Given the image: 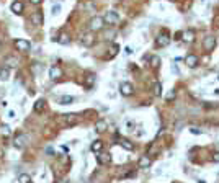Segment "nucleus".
I'll return each mask as SVG.
<instances>
[{
    "instance_id": "nucleus-37",
    "label": "nucleus",
    "mask_w": 219,
    "mask_h": 183,
    "mask_svg": "<svg viewBox=\"0 0 219 183\" xmlns=\"http://www.w3.org/2000/svg\"><path fill=\"white\" fill-rule=\"evenodd\" d=\"M8 118H15V113L13 111H8Z\"/></svg>"
},
{
    "instance_id": "nucleus-35",
    "label": "nucleus",
    "mask_w": 219,
    "mask_h": 183,
    "mask_svg": "<svg viewBox=\"0 0 219 183\" xmlns=\"http://www.w3.org/2000/svg\"><path fill=\"white\" fill-rule=\"evenodd\" d=\"M30 2H31L33 5H39V3H41V2H43V0H30Z\"/></svg>"
},
{
    "instance_id": "nucleus-15",
    "label": "nucleus",
    "mask_w": 219,
    "mask_h": 183,
    "mask_svg": "<svg viewBox=\"0 0 219 183\" xmlns=\"http://www.w3.org/2000/svg\"><path fill=\"white\" fill-rule=\"evenodd\" d=\"M90 151L93 152V154H98L103 151V142L101 141H93L92 142V146H90Z\"/></svg>"
},
{
    "instance_id": "nucleus-10",
    "label": "nucleus",
    "mask_w": 219,
    "mask_h": 183,
    "mask_svg": "<svg viewBox=\"0 0 219 183\" xmlns=\"http://www.w3.org/2000/svg\"><path fill=\"white\" fill-rule=\"evenodd\" d=\"M198 62H200V59H198V56L196 54H188L187 57H185V64L188 66V67H191V69H195L198 66Z\"/></svg>"
},
{
    "instance_id": "nucleus-23",
    "label": "nucleus",
    "mask_w": 219,
    "mask_h": 183,
    "mask_svg": "<svg viewBox=\"0 0 219 183\" xmlns=\"http://www.w3.org/2000/svg\"><path fill=\"white\" fill-rule=\"evenodd\" d=\"M56 41L59 43V44L67 46V44H71V38H69V34H61L59 38H56Z\"/></svg>"
},
{
    "instance_id": "nucleus-2",
    "label": "nucleus",
    "mask_w": 219,
    "mask_h": 183,
    "mask_svg": "<svg viewBox=\"0 0 219 183\" xmlns=\"http://www.w3.org/2000/svg\"><path fill=\"white\" fill-rule=\"evenodd\" d=\"M170 44V38L167 33H160L157 38H155V48H165V46Z\"/></svg>"
},
{
    "instance_id": "nucleus-28",
    "label": "nucleus",
    "mask_w": 219,
    "mask_h": 183,
    "mask_svg": "<svg viewBox=\"0 0 219 183\" xmlns=\"http://www.w3.org/2000/svg\"><path fill=\"white\" fill-rule=\"evenodd\" d=\"M61 10H62V7H61L59 3H57V5H54V7H53V10H51V15H53V16L59 15V13H61Z\"/></svg>"
},
{
    "instance_id": "nucleus-6",
    "label": "nucleus",
    "mask_w": 219,
    "mask_h": 183,
    "mask_svg": "<svg viewBox=\"0 0 219 183\" xmlns=\"http://www.w3.org/2000/svg\"><path fill=\"white\" fill-rule=\"evenodd\" d=\"M15 48L18 51H21V53H26V51H30L31 44H30V41H26V39H16V41H15Z\"/></svg>"
},
{
    "instance_id": "nucleus-34",
    "label": "nucleus",
    "mask_w": 219,
    "mask_h": 183,
    "mask_svg": "<svg viewBox=\"0 0 219 183\" xmlns=\"http://www.w3.org/2000/svg\"><path fill=\"white\" fill-rule=\"evenodd\" d=\"M172 72H174V74H178V72H180V70H178V69H177V66H175V64L172 66Z\"/></svg>"
},
{
    "instance_id": "nucleus-29",
    "label": "nucleus",
    "mask_w": 219,
    "mask_h": 183,
    "mask_svg": "<svg viewBox=\"0 0 219 183\" xmlns=\"http://www.w3.org/2000/svg\"><path fill=\"white\" fill-rule=\"evenodd\" d=\"M93 82H95V75H88L87 80H85V85H87V87L90 88L92 85H93Z\"/></svg>"
},
{
    "instance_id": "nucleus-31",
    "label": "nucleus",
    "mask_w": 219,
    "mask_h": 183,
    "mask_svg": "<svg viewBox=\"0 0 219 183\" xmlns=\"http://www.w3.org/2000/svg\"><path fill=\"white\" fill-rule=\"evenodd\" d=\"M66 119H67V123H74V121H75V114H66Z\"/></svg>"
},
{
    "instance_id": "nucleus-22",
    "label": "nucleus",
    "mask_w": 219,
    "mask_h": 183,
    "mask_svg": "<svg viewBox=\"0 0 219 183\" xmlns=\"http://www.w3.org/2000/svg\"><path fill=\"white\" fill-rule=\"evenodd\" d=\"M10 79V69L8 67H3L0 69V80H3V82H7Z\"/></svg>"
},
{
    "instance_id": "nucleus-26",
    "label": "nucleus",
    "mask_w": 219,
    "mask_h": 183,
    "mask_svg": "<svg viewBox=\"0 0 219 183\" xmlns=\"http://www.w3.org/2000/svg\"><path fill=\"white\" fill-rule=\"evenodd\" d=\"M154 93H155V96H160V95H162V85H160V82H155V85H154Z\"/></svg>"
},
{
    "instance_id": "nucleus-11",
    "label": "nucleus",
    "mask_w": 219,
    "mask_h": 183,
    "mask_svg": "<svg viewBox=\"0 0 219 183\" xmlns=\"http://www.w3.org/2000/svg\"><path fill=\"white\" fill-rule=\"evenodd\" d=\"M23 8H25V5H23V2H20V0H15V2L11 3V7H10V10L13 11L15 15H21Z\"/></svg>"
},
{
    "instance_id": "nucleus-30",
    "label": "nucleus",
    "mask_w": 219,
    "mask_h": 183,
    "mask_svg": "<svg viewBox=\"0 0 219 183\" xmlns=\"http://www.w3.org/2000/svg\"><path fill=\"white\" fill-rule=\"evenodd\" d=\"M151 62H152V66H154V67H159V62H160V59H159L157 56H152Z\"/></svg>"
},
{
    "instance_id": "nucleus-18",
    "label": "nucleus",
    "mask_w": 219,
    "mask_h": 183,
    "mask_svg": "<svg viewBox=\"0 0 219 183\" xmlns=\"http://www.w3.org/2000/svg\"><path fill=\"white\" fill-rule=\"evenodd\" d=\"M44 106H46V101L43 98H39V100H36V103H34L33 110L36 111V113H43L44 111Z\"/></svg>"
},
{
    "instance_id": "nucleus-1",
    "label": "nucleus",
    "mask_w": 219,
    "mask_h": 183,
    "mask_svg": "<svg viewBox=\"0 0 219 183\" xmlns=\"http://www.w3.org/2000/svg\"><path fill=\"white\" fill-rule=\"evenodd\" d=\"M103 26H105V18H103V16H93V18L90 20V25H88L92 33L101 31Z\"/></svg>"
},
{
    "instance_id": "nucleus-36",
    "label": "nucleus",
    "mask_w": 219,
    "mask_h": 183,
    "mask_svg": "<svg viewBox=\"0 0 219 183\" xmlns=\"http://www.w3.org/2000/svg\"><path fill=\"white\" fill-rule=\"evenodd\" d=\"M124 53H126V54H131V53H132V49H131V48H126V49H124Z\"/></svg>"
},
{
    "instance_id": "nucleus-13",
    "label": "nucleus",
    "mask_w": 219,
    "mask_h": 183,
    "mask_svg": "<svg viewBox=\"0 0 219 183\" xmlns=\"http://www.w3.org/2000/svg\"><path fill=\"white\" fill-rule=\"evenodd\" d=\"M43 21H44V18H43V13H41V11H34V13L31 15V23H33V25L41 26Z\"/></svg>"
},
{
    "instance_id": "nucleus-16",
    "label": "nucleus",
    "mask_w": 219,
    "mask_h": 183,
    "mask_svg": "<svg viewBox=\"0 0 219 183\" xmlns=\"http://www.w3.org/2000/svg\"><path fill=\"white\" fill-rule=\"evenodd\" d=\"M106 128H108V124H106L105 119H98L97 124H95V131H97V133H105Z\"/></svg>"
},
{
    "instance_id": "nucleus-5",
    "label": "nucleus",
    "mask_w": 219,
    "mask_h": 183,
    "mask_svg": "<svg viewBox=\"0 0 219 183\" xmlns=\"http://www.w3.org/2000/svg\"><path fill=\"white\" fill-rule=\"evenodd\" d=\"M26 141H28L26 134H16L15 139H13V146H15L16 149H23V147L26 146Z\"/></svg>"
},
{
    "instance_id": "nucleus-32",
    "label": "nucleus",
    "mask_w": 219,
    "mask_h": 183,
    "mask_svg": "<svg viewBox=\"0 0 219 183\" xmlns=\"http://www.w3.org/2000/svg\"><path fill=\"white\" fill-rule=\"evenodd\" d=\"M211 160H213V162H216V164H219V152H216L214 155L211 157Z\"/></svg>"
},
{
    "instance_id": "nucleus-21",
    "label": "nucleus",
    "mask_w": 219,
    "mask_h": 183,
    "mask_svg": "<svg viewBox=\"0 0 219 183\" xmlns=\"http://www.w3.org/2000/svg\"><path fill=\"white\" fill-rule=\"evenodd\" d=\"M182 39H183L185 43H193V39H195V33H193V31H183Z\"/></svg>"
},
{
    "instance_id": "nucleus-9",
    "label": "nucleus",
    "mask_w": 219,
    "mask_h": 183,
    "mask_svg": "<svg viewBox=\"0 0 219 183\" xmlns=\"http://www.w3.org/2000/svg\"><path fill=\"white\" fill-rule=\"evenodd\" d=\"M203 48H204V51H213L216 48V38L214 36H206L203 39Z\"/></svg>"
},
{
    "instance_id": "nucleus-8",
    "label": "nucleus",
    "mask_w": 219,
    "mask_h": 183,
    "mask_svg": "<svg viewBox=\"0 0 219 183\" xmlns=\"http://www.w3.org/2000/svg\"><path fill=\"white\" fill-rule=\"evenodd\" d=\"M80 43H82L85 48H92V46L95 44V38H93V34L92 33H85L82 38H80Z\"/></svg>"
},
{
    "instance_id": "nucleus-14",
    "label": "nucleus",
    "mask_w": 219,
    "mask_h": 183,
    "mask_svg": "<svg viewBox=\"0 0 219 183\" xmlns=\"http://www.w3.org/2000/svg\"><path fill=\"white\" fill-rule=\"evenodd\" d=\"M61 75H62V70L57 66H53V67L49 69V79L51 80H57Z\"/></svg>"
},
{
    "instance_id": "nucleus-7",
    "label": "nucleus",
    "mask_w": 219,
    "mask_h": 183,
    "mask_svg": "<svg viewBox=\"0 0 219 183\" xmlns=\"http://www.w3.org/2000/svg\"><path fill=\"white\" fill-rule=\"evenodd\" d=\"M97 162H98L100 165H108L110 162H111V155H110L108 152H98L97 154Z\"/></svg>"
},
{
    "instance_id": "nucleus-17",
    "label": "nucleus",
    "mask_w": 219,
    "mask_h": 183,
    "mask_svg": "<svg viewBox=\"0 0 219 183\" xmlns=\"http://www.w3.org/2000/svg\"><path fill=\"white\" fill-rule=\"evenodd\" d=\"M74 96H71V95H64V96H59L57 98V103L59 105H71V103H74Z\"/></svg>"
},
{
    "instance_id": "nucleus-3",
    "label": "nucleus",
    "mask_w": 219,
    "mask_h": 183,
    "mask_svg": "<svg viewBox=\"0 0 219 183\" xmlns=\"http://www.w3.org/2000/svg\"><path fill=\"white\" fill-rule=\"evenodd\" d=\"M132 92H134V87H132V83L129 82H121L119 85V93L123 96H131Z\"/></svg>"
},
{
    "instance_id": "nucleus-33",
    "label": "nucleus",
    "mask_w": 219,
    "mask_h": 183,
    "mask_svg": "<svg viewBox=\"0 0 219 183\" xmlns=\"http://www.w3.org/2000/svg\"><path fill=\"white\" fill-rule=\"evenodd\" d=\"M190 133H193V134H201V131H200L198 128H191V129H190Z\"/></svg>"
},
{
    "instance_id": "nucleus-20",
    "label": "nucleus",
    "mask_w": 219,
    "mask_h": 183,
    "mask_svg": "<svg viewBox=\"0 0 219 183\" xmlns=\"http://www.w3.org/2000/svg\"><path fill=\"white\" fill-rule=\"evenodd\" d=\"M119 146L123 147V149H126V151H134V144H132L131 141H128V139H121L119 141Z\"/></svg>"
},
{
    "instance_id": "nucleus-12",
    "label": "nucleus",
    "mask_w": 219,
    "mask_h": 183,
    "mask_svg": "<svg viewBox=\"0 0 219 183\" xmlns=\"http://www.w3.org/2000/svg\"><path fill=\"white\" fill-rule=\"evenodd\" d=\"M137 165H139V168H149L152 165V160H151V157H149V155H141Z\"/></svg>"
},
{
    "instance_id": "nucleus-27",
    "label": "nucleus",
    "mask_w": 219,
    "mask_h": 183,
    "mask_svg": "<svg viewBox=\"0 0 219 183\" xmlns=\"http://www.w3.org/2000/svg\"><path fill=\"white\" fill-rule=\"evenodd\" d=\"M175 96H177L175 90H169V92H167V95H165V100H167V101H174Z\"/></svg>"
},
{
    "instance_id": "nucleus-24",
    "label": "nucleus",
    "mask_w": 219,
    "mask_h": 183,
    "mask_svg": "<svg viewBox=\"0 0 219 183\" xmlns=\"http://www.w3.org/2000/svg\"><path fill=\"white\" fill-rule=\"evenodd\" d=\"M0 134H2L3 137L10 136V134H11V129H10V126H8V124H2V126H0Z\"/></svg>"
},
{
    "instance_id": "nucleus-4",
    "label": "nucleus",
    "mask_w": 219,
    "mask_h": 183,
    "mask_svg": "<svg viewBox=\"0 0 219 183\" xmlns=\"http://www.w3.org/2000/svg\"><path fill=\"white\" fill-rule=\"evenodd\" d=\"M105 23H108V25H116V23L119 21V15L116 13V11H113V10H110L105 13Z\"/></svg>"
},
{
    "instance_id": "nucleus-25",
    "label": "nucleus",
    "mask_w": 219,
    "mask_h": 183,
    "mask_svg": "<svg viewBox=\"0 0 219 183\" xmlns=\"http://www.w3.org/2000/svg\"><path fill=\"white\" fill-rule=\"evenodd\" d=\"M18 181L20 183H30L31 181V177L28 175V173H21V175H18Z\"/></svg>"
},
{
    "instance_id": "nucleus-19",
    "label": "nucleus",
    "mask_w": 219,
    "mask_h": 183,
    "mask_svg": "<svg viewBox=\"0 0 219 183\" xmlns=\"http://www.w3.org/2000/svg\"><path fill=\"white\" fill-rule=\"evenodd\" d=\"M16 66H18V61H16V57H13V56L5 57V67L11 69V67H16Z\"/></svg>"
}]
</instances>
